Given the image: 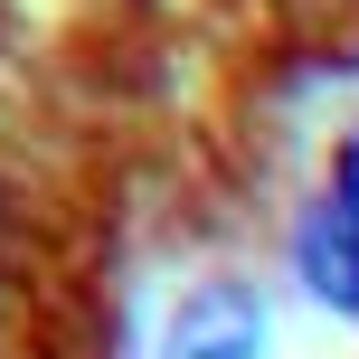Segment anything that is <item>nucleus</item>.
<instances>
[{
  "instance_id": "obj_1",
  "label": "nucleus",
  "mask_w": 359,
  "mask_h": 359,
  "mask_svg": "<svg viewBox=\"0 0 359 359\" xmlns=\"http://www.w3.org/2000/svg\"><path fill=\"white\" fill-rule=\"evenodd\" d=\"M293 265H303V284L322 293L331 312H359V133L331 151L322 189H312L303 236H293Z\"/></svg>"
},
{
  "instance_id": "obj_2",
  "label": "nucleus",
  "mask_w": 359,
  "mask_h": 359,
  "mask_svg": "<svg viewBox=\"0 0 359 359\" xmlns=\"http://www.w3.org/2000/svg\"><path fill=\"white\" fill-rule=\"evenodd\" d=\"M161 359H265V303L246 284H198L180 303Z\"/></svg>"
}]
</instances>
